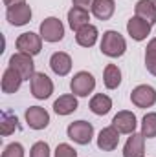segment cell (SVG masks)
Wrapping results in <instances>:
<instances>
[{"label": "cell", "instance_id": "obj_1", "mask_svg": "<svg viewBox=\"0 0 156 157\" xmlns=\"http://www.w3.org/2000/svg\"><path fill=\"white\" fill-rule=\"evenodd\" d=\"M127 49V42L123 39V35H119L114 29H109L103 33V39H101V53L110 57V59H117L125 53Z\"/></svg>", "mask_w": 156, "mask_h": 157}, {"label": "cell", "instance_id": "obj_2", "mask_svg": "<svg viewBox=\"0 0 156 157\" xmlns=\"http://www.w3.org/2000/svg\"><path fill=\"white\" fill-rule=\"evenodd\" d=\"M66 133H68V139L84 146V144H90V141L94 137V126L86 121H74L68 124Z\"/></svg>", "mask_w": 156, "mask_h": 157}, {"label": "cell", "instance_id": "obj_3", "mask_svg": "<svg viewBox=\"0 0 156 157\" xmlns=\"http://www.w3.org/2000/svg\"><path fill=\"white\" fill-rule=\"evenodd\" d=\"M39 31H40L39 35L42 37V40H46V42H59L64 37V26H63V22L57 17L44 18L40 22Z\"/></svg>", "mask_w": 156, "mask_h": 157}, {"label": "cell", "instance_id": "obj_4", "mask_svg": "<svg viewBox=\"0 0 156 157\" xmlns=\"http://www.w3.org/2000/svg\"><path fill=\"white\" fill-rule=\"evenodd\" d=\"M96 88V78L88 71H77L70 80V90L77 97H88Z\"/></svg>", "mask_w": 156, "mask_h": 157}, {"label": "cell", "instance_id": "obj_5", "mask_svg": "<svg viewBox=\"0 0 156 157\" xmlns=\"http://www.w3.org/2000/svg\"><path fill=\"white\" fill-rule=\"evenodd\" d=\"M9 68H13V70H17L24 80H31V77L37 73L35 71V64H33V59H31V55H26V53H15V55H11V59H9Z\"/></svg>", "mask_w": 156, "mask_h": 157}, {"label": "cell", "instance_id": "obj_6", "mask_svg": "<svg viewBox=\"0 0 156 157\" xmlns=\"http://www.w3.org/2000/svg\"><path fill=\"white\" fill-rule=\"evenodd\" d=\"M130 101L138 108H151L156 104V90L149 84H140L132 90Z\"/></svg>", "mask_w": 156, "mask_h": 157}, {"label": "cell", "instance_id": "obj_7", "mask_svg": "<svg viewBox=\"0 0 156 157\" xmlns=\"http://www.w3.org/2000/svg\"><path fill=\"white\" fill-rule=\"evenodd\" d=\"M17 49L20 53H26V55H39L40 49H42V37L33 33V31H28V33H22L18 39H17Z\"/></svg>", "mask_w": 156, "mask_h": 157}, {"label": "cell", "instance_id": "obj_8", "mask_svg": "<svg viewBox=\"0 0 156 157\" xmlns=\"http://www.w3.org/2000/svg\"><path fill=\"white\" fill-rule=\"evenodd\" d=\"M31 93H33V97L35 99H48L51 93H53V82H51V78L48 77L46 73H40L37 71L33 77H31Z\"/></svg>", "mask_w": 156, "mask_h": 157}, {"label": "cell", "instance_id": "obj_9", "mask_svg": "<svg viewBox=\"0 0 156 157\" xmlns=\"http://www.w3.org/2000/svg\"><path fill=\"white\" fill-rule=\"evenodd\" d=\"M6 17H7V20H9V24H13V26H26V24L31 20V7H30L26 2L15 4V6L7 7Z\"/></svg>", "mask_w": 156, "mask_h": 157}, {"label": "cell", "instance_id": "obj_10", "mask_svg": "<svg viewBox=\"0 0 156 157\" xmlns=\"http://www.w3.org/2000/svg\"><path fill=\"white\" fill-rule=\"evenodd\" d=\"M112 126L116 128L119 133H134L136 132V126H138V122H136V115L132 113V112H129V110H121V112H117L114 119H112Z\"/></svg>", "mask_w": 156, "mask_h": 157}, {"label": "cell", "instance_id": "obj_11", "mask_svg": "<svg viewBox=\"0 0 156 157\" xmlns=\"http://www.w3.org/2000/svg\"><path fill=\"white\" fill-rule=\"evenodd\" d=\"M26 122L31 130H44L50 124V113L40 106H30L26 110Z\"/></svg>", "mask_w": 156, "mask_h": 157}, {"label": "cell", "instance_id": "obj_12", "mask_svg": "<svg viewBox=\"0 0 156 157\" xmlns=\"http://www.w3.org/2000/svg\"><path fill=\"white\" fill-rule=\"evenodd\" d=\"M119 144V132L114 126H107L97 135V148L103 152H112Z\"/></svg>", "mask_w": 156, "mask_h": 157}, {"label": "cell", "instance_id": "obj_13", "mask_svg": "<svg viewBox=\"0 0 156 157\" xmlns=\"http://www.w3.org/2000/svg\"><path fill=\"white\" fill-rule=\"evenodd\" d=\"M123 157H145V137L143 133H130L123 146Z\"/></svg>", "mask_w": 156, "mask_h": 157}, {"label": "cell", "instance_id": "obj_14", "mask_svg": "<svg viewBox=\"0 0 156 157\" xmlns=\"http://www.w3.org/2000/svg\"><path fill=\"white\" fill-rule=\"evenodd\" d=\"M50 68H51V71L55 75L64 77L72 70V57L68 53H64V51H57V53H53L50 57Z\"/></svg>", "mask_w": 156, "mask_h": 157}, {"label": "cell", "instance_id": "obj_15", "mask_svg": "<svg viewBox=\"0 0 156 157\" xmlns=\"http://www.w3.org/2000/svg\"><path fill=\"white\" fill-rule=\"evenodd\" d=\"M127 31H129V35L132 37L134 40H145L149 37V33H151V24L147 22V20H143V18H140V17H132V18H129V22H127Z\"/></svg>", "mask_w": 156, "mask_h": 157}, {"label": "cell", "instance_id": "obj_16", "mask_svg": "<svg viewBox=\"0 0 156 157\" xmlns=\"http://www.w3.org/2000/svg\"><path fill=\"white\" fill-rule=\"evenodd\" d=\"M79 102H77V95L74 93H66V95H61L55 102H53V112L57 115H70L77 110Z\"/></svg>", "mask_w": 156, "mask_h": 157}, {"label": "cell", "instance_id": "obj_17", "mask_svg": "<svg viewBox=\"0 0 156 157\" xmlns=\"http://www.w3.org/2000/svg\"><path fill=\"white\" fill-rule=\"evenodd\" d=\"M22 75L13 70V68H7L2 75V91L4 93H15L20 90V84H22Z\"/></svg>", "mask_w": 156, "mask_h": 157}, {"label": "cell", "instance_id": "obj_18", "mask_svg": "<svg viewBox=\"0 0 156 157\" xmlns=\"http://www.w3.org/2000/svg\"><path fill=\"white\" fill-rule=\"evenodd\" d=\"M88 20H90V13H88V9H83V7L74 6V7L68 11V26H70L74 31H79L81 28L88 26V24H90Z\"/></svg>", "mask_w": 156, "mask_h": 157}, {"label": "cell", "instance_id": "obj_19", "mask_svg": "<svg viewBox=\"0 0 156 157\" xmlns=\"http://www.w3.org/2000/svg\"><path fill=\"white\" fill-rule=\"evenodd\" d=\"M116 11L114 0H94L92 2V15L97 20H109Z\"/></svg>", "mask_w": 156, "mask_h": 157}, {"label": "cell", "instance_id": "obj_20", "mask_svg": "<svg viewBox=\"0 0 156 157\" xmlns=\"http://www.w3.org/2000/svg\"><path fill=\"white\" fill-rule=\"evenodd\" d=\"M97 37H99V31L92 24H88V26L81 28L79 31H76V42L83 48H92L97 42Z\"/></svg>", "mask_w": 156, "mask_h": 157}, {"label": "cell", "instance_id": "obj_21", "mask_svg": "<svg viewBox=\"0 0 156 157\" xmlns=\"http://www.w3.org/2000/svg\"><path fill=\"white\" fill-rule=\"evenodd\" d=\"M134 11H136V17L147 20L151 26L156 22V4L153 0H138Z\"/></svg>", "mask_w": 156, "mask_h": 157}, {"label": "cell", "instance_id": "obj_22", "mask_svg": "<svg viewBox=\"0 0 156 157\" xmlns=\"http://www.w3.org/2000/svg\"><path fill=\"white\" fill-rule=\"evenodd\" d=\"M112 108V99L105 93H96L90 99V110L96 115H107Z\"/></svg>", "mask_w": 156, "mask_h": 157}, {"label": "cell", "instance_id": "obj_23", "mask_svg": "<svg viewBox=\"0 0 156 157\" xmlns=\"http://www.w3.org/2000/svg\"><path fill=\"white\" fill-rule=\"evenodd\" d=\"M103 82L107 90H116L121 84V70L116 64H107L105 71H103Z\"/></svg>", "mask_w": 156, "mask_h": 157}, {"label": "cell", "instance_id": "obj_24", "mask_svg": "<svg viewBox=\"0 0 156 157\" xmlns=\"http://www.w3.org/2000/svg\"><path fill=\"white\" fill-rule=\"evenodd\" d=\"M17 126H18V119H17V115L7 113V112H4V113H2V121H0V133H2L4 137L11 135V133L17 130Z\"/></svg>", "mask_w": 156, "mask_h": 157}, {"label": "cell", "instance_id": "obj_25", "mask_svg": "<svg viewBox=\"0 0 156 157\" xmlns=\"http://www.w3.org/2000/svg\"><path fill=\"white\" fill-rule=\"evenodd\" d=\"M142 133L145 139H153L156 137V112L147 113L142 121Z\"/></svg>", "mask_w": 156, "mask_h": 157}, {"label": "cell", "instance_id": "obj_26", "mask_svg": "<svg viewBox=\"0 0 156 157\" xmlns=\"http://www.w3.org/2000/svg\"><path fill=\"white\" fill-rule=\"evenodd\" d=\"M145 66L147 71L156 77V39H153L145 48Z\"/></svg>", "mask_w": 156, "mask_h": 157}, {"label": "cell", "instance_id": "obj_27", "mask_svg": "<svg viewBox=\"0 0 156 157\" xmlns=\"http://www.w3.org/2000/svg\"><path fill=\"white\" fill-rule=\"evenodd\" d=\"M30 157H50V146L44 141H37L31 150H30Z\"/></svg>", "mask_w": 156, "mask_h": 157}, {"label": "cell", "instance_id": "obj_28", "mask_svg": "<svg viewBox=\"0 0 156 157\" xmlns=\"http://www.w3.org/2000/svg\"><path fill=\"white\" fill-rule=\"evenodd\" d=\"M2 157H24V148L20 143H11L4 148Z\"/></svg>", "mask_w": 156, "mask_h": 157}, {"label": "cell", "instance_id": "obj_29", "mask_svg": "<svg viewBox=\"0 0 156 157\" xmlns=\"http://www.w3.org/2000/svg\"><path fill=\"white\" fill-rule=\"evenodd\" d=\"M55 157H77V152H76L70 144L61 143V144L55 148Z\"/></svg>", "mask_w": 156, "mask_h": 157}, {"label": "cell", "instance_id": "obj_30", "mask_svg": "<svg viewBox=\"0 0 156 157\" xmlns=\"http://www.w3.org/2000/svg\"><path fill=\"white\" fill-rule=\"evenodd\" d=\"M72 2H74V6H77V7L88 9V6L92 7V2H94V0H72Z\"/></svg>", "mask_w": 156, "mask_h": 157}, {"label": "cell", "instance_id": "obj_31", "mask_svg": "<svg viewBox=\"0 0 156 157\" xmlns=\"http://www.w3.org/2000/svg\"><path fill=\"white\" fill-rule=\"evenodd\" d=\"M7 7H11V6H15V4H22V2H26V0H2Z\"/></svg>", "mask_w": 156, "mask_h": 157}, {"label": "cell", "instance_id": "obj_32", "mask_svg": "<svg viewBox=\"0 0 156 157\" xmlns=\"http://www.w3.org/2000/svg\"><path fill=\"white\" fill-rule=\"evenodd\" d=\"M153 2H154V4H156V0H153Z\"/></svg>", "mask_w": 156, "mask_h": 157}]
</instances>
